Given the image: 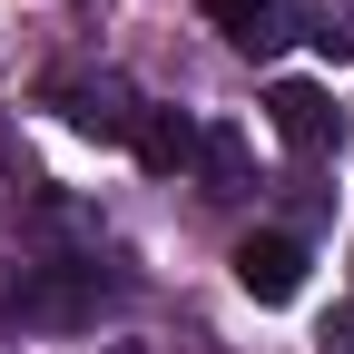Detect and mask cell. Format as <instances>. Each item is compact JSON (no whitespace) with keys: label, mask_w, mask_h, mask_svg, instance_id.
Segmentation results:
<instances>
[{"label":"cell","mask_w":354,"mask_h":354,"mask_svg":"<svg viewBox=\"0 0 354 354\" xmlns=\"http://www.w3.org/2000/svg\"><path fill=\"white\" fill-rule=\"evenodd\" d=\"M315 354H354V305H335V315H325V335H315Z\"/></svg>","instance_id":"9"},{"label":"cell","mask_w":354,"mask_h":354,"mask_svg":"<svg viewBox=\"0 0 354 354\" xmlns=\"http://www.w3.org/2000/svg\"><path fill=\"white\" fill-rule=\"evenodd\" d=\"M50 99L69 109V128H79V138H109V148H138V88H128V79H59L50 88Z\"/></svg>","instance_id":"1"},{"label":"cell","mask_w":354,"mask_h":354,"mask_svg":"<svg viewBox=\"0 0 354 354\" xmlns=\"http://www.w3.org/2000/svg\"><path fill=\"white\" fill-rule=\"evenodd\" d=\"M266 118H276V138H286L295 158H325V148H335V128H344V109L325 99L315 79H276V99H266Z\"/></svg>","instance_id":"3"},{"label":"cell","mask_w":354,"mask_h":354,"mask_svg":"<svg viewBox=\"0 0 354 354\" xmlns=\"http://www.w3.org/2000/svg\"><path fill=\"white\" fill-rule=\"evenodd\" d=\"M207 20L227 30V50H246V59H276L286 39H295V0H207Z\"/></svg>","instance_id":"4"},{"label":"cell","mask_w":354,"mask_h":354,"mask_svg":"<svg viewBox=\"0 0 354 354\" xmlns=\"http://www.w3.org/2000/svg\"><path fill=\"white\" fill-rule=\"evenodd\" d=\"M99 305V266H39L20 286V325H79Z\"/></svg>","instance_id":"5"},{"label":"cell","mask_w":354,"mask_h":354,"mask_svg":"<svg viewBox=\"0 0 354 354\" xmlns=\"http://www.w3.org/2000/svg\"><path fill=\"white\" fill-rule=\"evenodd\" d=\"M295 30L315 39L325 59H354V0H305V10H295Z\"/></svg>","instance_id":"8"},{"label":"cell","mask_w":354,"mask_h":354,"mask_svg":"<svg viewBox=\"0 0 354 354\" xmlns=\"http://www.w3.org/2000/svg\"><path fill=\"white\" fill-rule=\"evenodd\" d=\"M197 177H207V197H236V187H246V138H236V128H207Z\"/></svg>","instance_id":"7"},{"label":"cell","mask_w":354,"mask_h":354,"mask_svg":"<svg viewBox=\"0 0 354 354\" xmlns=\"http://www.w3.org/2000/svg\"><path fill=\"white\" fill-rule=\"evenodd\" d=\"M197 148H207V128H197L187 109H148V118H138V167H148V177H187Z\"/></svg>","instance_id":"6"},{"label":"cell","mask_w":354,"mask_h":354,"mask_svg":"<svg viewBox=\"0 0 354 354\" xmlns=\"http://www.w3.org/2000/svg\"><path fill=\"white\" fill-rule=\"evenodd\" d=\"M236 286L256 295V305H295V286H305V246L295 236H276V227H256V236H236Z\"/></svg>","instance_id":"2"}]
</instances>
